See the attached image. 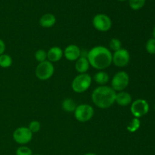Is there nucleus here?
Masks as SVG:
<instances>
[{"label": "nucleus", "mask_w": 155, "mask_h": 155, "mask_svg": "<svg viewBox=\"0 0 155 155\" xmlns=\"http://www.w3.org/2000/svg\"><path fill=\"white\" fill-rule=\"evenodd\" d=\"M141 125V122L139 120V118H133L131 120V122L130 123V124L128 125V127H127V130H128L130 133H135V132L137 131L139 129Z\"/></svg>", "instance_id": "6ab92c4d"}, {"label": "nucleus", "mask_w": 155, "mask_h": 155, "mask_svg": "<svg viewBox=\"0 0 155 155\" xmlns=\"http://www.w3.org/2000/svg\"><path fill=\"white\" fill-rule=\"evenodd\" d=\"M56 23V18L53 14L46 13L42 15L39 19V24L44 28H50Z\"/></svg>", "instance_id": "2eb2a0df"}, {"label": "nucleus", "mask_w": 155, "mask_h": 155, "mask_svg": "<svg viewBox=\"0 0 155 155\" xmlns=\"http://www.w3.org/2000/svg\"><path fill=\"white\" fill-rule=\"evenodd\" d=\"M92 77L89 74H79L74 77L71 83L73 91L76 93H83L86 92L92 84Z\"/></svg>", "instance_id": "7ed1b4c3"}, {"label": "nucleus", "mask_w": 155, "mask_h": 155, "mask_svg": "<svg viewBox=\"0 0 155 155\" xmlns=\"http://www.w3.org/2000/svg\"><path fill=\"white\" fill-rule=\"evenodd\" d=\"M112 54L111 51L105 46L97 45L89 50L86 57L92 68L102 71L111 65Z\"/></svg>", "instance_id": "f257e3e1"}, {"label": "nucleus", "mask_w": 155, "mask_h": 155, "mask_svg": "<svg viewBox=\"0 0 155 155\" xmlns=\"http://www.w3.org/2000/svg\"><path fill=\"white\" fill-rule=\"evenodd\" d=\"M117 92L110 86H100L95 88L92 93V101L96 107L107 109L115 102Z\"/></svg>", "instance_id": "f03ea898"}, {"label": "nucleus", "mask_w": 155, "mask_h": 155, "mask_svg": "<svg viewBox=\"0 0 155 155\" xmlns=\"http://www.w3.org/2000/svg\"><path fill=\"white\" fill-rule=\"evenodd\" d=\"M81 50L77 45H69L65 48L64 55L67 60L70 61H76L81 56Z\"/></svg>", "instance_id": "9b49d317"}, {"label": "nucleus", "mask_w": 155, "mask_h": 155, "mask_svg": "<svg viewBox=\"0 0 155 155\" xmlns=\"http://www.w3.org/2000/svg\"><path fill=\"white\" fill-rule=\"evenodd\" d=\"M15 154L16 155H33V151L29 147L21 145L16 150Z\"/></svg>", "instance_id": "5701e85b"}, {"label": "nucleus", "mask_w": 155, "mask_h": 155, "mask_svg": "<svg viewBox=\"0 0 155 155\" xmlns=\"http://www.w3.org/2000/svg\"><path fill=\"white\" fill-rule=\"evenodd\" d=\"M83 155H97V154H95V153H86V154H85Z\"/></svg>", "instance_id": "bb28decb"}, {"label": "nucleus", "mask_w": 155, "mask_h": 155, "mask_svg": "<svg viewBox=\"0 0 155 155\" xmlns=\"http://www.w3.org/2000/svg\"><path fill=\"white\" fill-rule=\"evenodd\" d=\"M154 110H155V105H154Z\"/></svg>", "instance_id": "7c9ffc66"}, {"label": "nucleus", "mask_w": 155, "mask_h": 155, "mask_svg": "<svg viewBox=\"0 0 155 155\" xmlns=\"http://www.w3.org/2000/svg\"><path fill=\"white\" fill-rule=\"evenodd\" d=\"M94 28L100 32H107L112 27V21L110 17L105 14H98L92 19Z\"/></svg>", "instance_id": "0eeeda50"}, {"label": "nucleus", "mask_w": 155, "mask_h": 155, "mask_svg": "<svg viewBox=\"0 0 155 155\" xmlns=\"http://www.w3.org/2000/svg\"><path fill=\"white\" fill-rule=\"evenodd\" d=\"M54 68L51 62L48 60L39 63L36 68L35 74L36 77L40 80H48L53 76Z\"/></svg>", "instance_id": "39448f33"}, {"label": "nucleus", "mask_w": 155, "mask_h": 155, "mask_svg": "<svg viewBox=\"0 0 155 155\" xmlns=\"http://www.w3.org/2000/svg\"><path fill=\"white\" fill-rule=\"evenodd\" d=\"M130 54L128 50L120 48L112 54V63L117 68H124L130 63Z\"/></svg>", "instance_id": "9d476101"}, {"label": "nucleus", "mask_w": 155, "mask_h": 155, "mask_svg": "<svg viewBox=\"0 0 155 155\" xmlns=\"http://www.w3.org/2000/svg\"><path fill=\"white\" fill-rule=\"evenodd\" d=\"M61 107L64 111L71 113V112H74L76 107H77V104H76L75 101L71 98H65L62 101Z\"/></svg>", "instance_id": "f3484780"}, {"label": "nucleus", "mask_w": 155, "mask_h": 155, "mask_svg": "<svg viewBox=\"0 0 155 155\" xmlns=\"http://www.w3.org/2000/svg\"><path fill=\"white\" fill-rule=\"evenodd\" d=\"M64 55V51L60 47L53 46L49 48L47 52V59L51 63L58 62L61 59Z\"/></svg>", "instance_id": "f8f14e48"}, {"label": "nucleus", "mask_w": 155, "mask_h": 155, "mask_svg": "<svg viewBox=\"0 0 155 155\" xmlns=\"http://www.w3.org/2000/svg\"><path fill=\"white\" fill-rule=\"evenodd\" d=\"M117 1H120V2H125V1H127V0H117Z\"/></svg>", "instance_id": "c85d7f7f"}, {"label": "nucleus", "mask_w": 155, "mask_h": 155, "mask_svg": "<svg viewBox=\"0 0 155 155\" xmlns=\"http://www.w3.org/2000/svg\"><path fill=\"white\" fill-rule=\"evenodd\" d=\"M146 51L149 53L150 54H155V39L154 38H151V39H148L146 45Z\"/></svg>", "instance_id": "b1692460"}, {"label": "nucleus", "mask_w": 155, "mask_h": 155, "mask_svg": "<svg viewBox=\"0 0 155 155\" xmlns=\"http://www.w3.org/2000/svg\"><path fill=\"white\" fill-rule=\"evenodd\" d=\"M89 61L86 56H80L75 63V69L79 74H86L89 69Z\"/></svg>", "instance_id": "4468645a"}, {"label": "nucleus", "mask_w": 155, "mask_h": 155, "mask_svg": "<svg viewBox=\"0 0 155 155\" xmlns=\"http://www.w3.org/2000/svg\"><path fill=\"white\" fill-rule=\"evenodd\" d=\"M35 58L39 63L47 61V52L43 49H39L35 53Z\"/></svg>", "instance_id": "4be33fe9"}, {"label": "nucleus", "mask_w": 155, "mask_h": 155, "mask_svg": "<svg viewBox=\"0 0 155 155\" xmlns=\"http://www.w3.org/2000/svg\"><path fill=\"white\" fill-rule=\"evenodd\" d=\"M145 2L146 0H129V5L133 10L137 11L143 8Z\"/></svg>", "instance_id": "aec40b11"}, {"label": "nucleus", "mask_w": 155, "mask_h": 155, "mask_svg": "<svg viewBox=\"0 0 155 155\" xmlns=\"http://www.w3.org/2000/svg\"><path fill=\"white\" fill-rule=\"evenodd\" d=\"M12 64V58L9 54H2L0 55V67L2 68H8Z\"/></svg>", "instance_id": "a211bd4d"}, {"label": "nucleus", "mask_w": 155, "mask_h": 155, "mask_svg": "<svg viewBox=\"0 0 155 155\" xmlns=\"http://www.w3.org/2000/svg\"><path fill=\"white\" fill-rule=\"evenodd\" d=\"M13 139L16 143L24 145L30 142L33 139V133L28 127H18L14 131Z\"/></svg>", "instance_id": "6e6552de"}, {"label": "nucleus", "mask_w": 155, "mask_h": 155, "mask_svg": "<svg viewBox=\"0 0 155 155\" xmlns=\"http://www.w3.org/2000/svg\"><path fill=\"white\" fill-rule=\"evenodd\" d=\"M130 83V76L125 71H119L111 80V88L115 92L124 91Z\"/></svg>", "instance_id": "423d86ee"}, {"label": "nucleus", "mask_w": 155, "mask_h": 155, "mask_svg": "<svg viewBox=\"0 0 155 155\" xmlns=\"http://www.w3.org/2000/svg\"><path fill=\"white\" fill-rule=\"evenodd\" d=\"M74 113V117L77 121L80 123H86L93 117L95 110L89 104H82L77 106Z\"/></svg>", "instance_id": "20e7f679"}, {"label": "nucleus", "mask_w": 155, "mask_h": 155, "mask_svg": "<svg viewBox=\"0 0 155 155\" xmlns=\"http://www.w3.org/2000/svg\"><path fill=\"white\" fill-rule=\"evenodd\" d=\"M33 155H40V154H33Z\"/></svg>", "instance_id": "c756f323"}, {"label": "nucleus", "mask_w": 155, "mask_h": 155, "mask_svg": "<svg viewBox=\"0 0 155 155\" xmlns=\"http://www.w3.org/2000/svg\"><path fill=\"white\" fill-rule=\"evenodd\" d=\"M29 130L32 132V133H36L40 130L41 129V124L37 120H32L29 124L28 127Z\"/></svg>", "instance_id": "393cba45"}, {"label": "nucleus", "mask_w": 155, "mask_h": 155, "mask_svg": "<svg viewBox=\"0 0 155 155\" xmlns=\"http://www.w3.org/2000/svg\"><path fill=\"white\" fill-rule=\"evenodd\" d=\"M93 79L95 83L99 84L100 86H105L109 81V75L105 71H101L94 75Z\"/></svg>", "instance_id": "dca6fc26"}, {"label": "nucleus", "mask_w": 155, "mask_h": 155, "mask_svg": "<svg viewBox=\"0 0 155 155\" xmlns=\"http://www.w3.org/2000/svg\"><path fill=\"white\" fill-rule=\"evenodd\" d=\"M115 102L120 106L129 105L132 103V96L129 92L121 91L116 94V98H115Z\"/></svg>", "instance_id": "ddd939ff"}, {"label": "nucleus", "mask_w": 155, "mask_h": 155, "mask_svg": "<svg viewBox=\"0 0 155 155\" xmlns=\"http://www.w3.org/2000/svg\"><path fill=\"white\" fill-rule=\"evenodd\" d=\"M5 51V44L2 39H0V55L4 54Z\"/></svg>", "instance_id": "a878e982"}, {"label": "nucleus", "mask_w": 155, "mask_h": 155, "mask_svg": "<svg viewBox=\"0 0 155 155\" xmlns=\"http://www.w3.org/2000/svg\"><path fill=\"white\" fill-rule=\"evenodd\" d=\"M153 36H154V38L155 39V26H154V30H153Z\"/></svg>", "instance_id": "cd10ccee"}, {"label": "nucleus", "mask_w": 155, "mask_h": 155, "mask_svg": "<svg viewBox=\"0 0 155 155\" xmlns=\"http://www.w3.org/2000/svg\"><path fill=\"white\" fill-rule=\"evenodd\" d=\"M109 47H110V50H112V51L115 52V51L122 48V43H121L120 39H117V38H113V39H110V43H109Z\"/></svg>", "instance_id": "412c9836"}, {"label": "nucleus", "mask_w": 155, "mask_h": 155, "mask_svg": "<svg viewBox=\"0 0 155 155\" xmlns=\"http://www.w3.org/2000/svg\"><path fill=\"white\" fill-rule=\"evenodd\" d=\"M149 104L145 99H137L131 104L130 111L136 118H140L148 114Z\"/></svg>", "instance_id": "1a4fd4ad"}]
</instances>
